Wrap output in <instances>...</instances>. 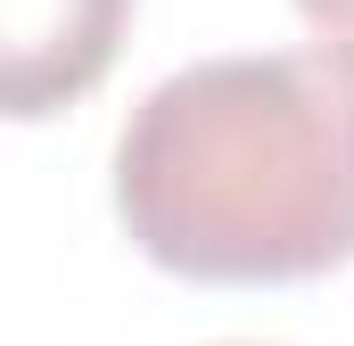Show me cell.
<instances>
[{
	"label": "cell",
	"mask_w": 354,
	"mask_h": 346,
	"mask_svg": "<svg viewBox=\"0 0 354 346\" xmlns=\"http://www.w3.org/2000/svg\"><path fill=\"white\" fill-rule=\"evenodd\" d=\"M313 25H322V42L338 50V58H354V0H297Z\"/></svg>",
	"instance_id": "obj_3"
},
{
	"label": "cell",
	"mask_w": 354,
	"mask_h": 346,
	"mask_svg": "<svg viewBox=\"0 0 354 346\" xmlns=\"http://www.w3.org/2000/svg\"><path fill=\"white\" fill-rule=\"evenodd\" d=\"M132 0H0V116H50L115 58Z\"/></svg>",
	"instance_id": "obj_2"
},
{
	"label": "cell",
	"mask_w": 354,
	"mask_h": 346,
	"mask_svg": "<svg viewBox=\"0 0 354 346\" xmlns=\"http://www.w3.org/2000/svg\"><path fill=\"white\" fill-rule=\"evenodd\" d=\"M115 215L189 280H305L354 256V58L248 50L149 91L115 140Z\"/></svg>",
	"instance_id": "obj_1"
}]
</instances>
